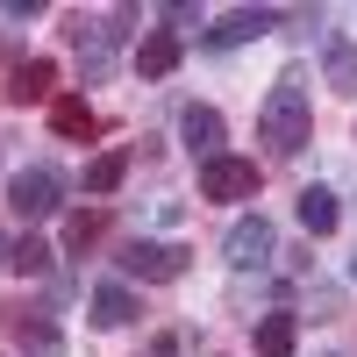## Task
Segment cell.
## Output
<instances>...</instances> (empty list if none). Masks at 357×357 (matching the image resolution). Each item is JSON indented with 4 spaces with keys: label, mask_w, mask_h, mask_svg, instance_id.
<instances>
[{
    "label": "cell",
    "mask_w": 357,
    "mask_h": 357,
    "mask_svg": "<svg viewBox=\"0 0 357 357\" xmlns=\"http://www.w3.org/2000/svg\"><path fill=\"white\" fill-rule=\"evenodd\" d=\"M136 314H143V301L129 286H93V321H100V329H129Z\"/></svg>",
    "instance_id": "obj_10"
},
{
    "label": "cell",
    "mask_w": 357,
    "mask_h": 357,
    "mask_svg": "<svg viewBox=\"0 0 357 357\" xmlns=\"http://www.w3.org/2000/svg\"><path fill=\"white\" fill-rule=\"evenodd\" d=\"M136 72H143V79H165V72H178V36H172V29H151V36L136 43Z\"/></svg>",
    "instance_id": "obj_11"
},
{
    "label": "cell",
    "mask_w": 357,
    "mask_h": 357,
    "mask_svg": "<svg viewBox=\"0 0 357 357\" xmlns=\"http://www.w3.org/2000/svg\"><path fill=\"white\" fill-rule=\"evenodd\" d=\"M8 200H15L22 222H43V215L65 207V172H57V165H22V172L8 178Z\"/></svg>",
    "instance_id": "obj_2"
},
{
    "label": "cell",
    "mask_w": 357,
    "mask_h": 357,
    "mask_svg": "<svg viewBox=\"0 0 357 357\" xmlns=\"http://www.w3.org/2000/svg\"><path fill=\"white\" fill-rule=\"evenodd\" d=\"M0 257H8V250H0Z\"/></svg>",
    "instance_id": "obj_20"
},
{
    "label": "cell",
    "mask_w": 357,
    "mask_h": 357,
    "mask_svg": "<svg viewBox=\"0 0 357 357\" xmlns=\"http://www.w3.org/2000/svg\"><path fill=\"white\" fill-rule=\"evenodd\" d=\"M8 264H15L22 279H43V272H50V243H36V236H22V243L8 250Z\"/></svg>",
    "instance_id": "obj_15"
},
{
    "label": "cell",
    "mask_w": 357,
    "mask_h": 357,
    "mask_svg": "<svg viewBox=\"0 0 357 357\" xmlns=\"http://www.w3.org/2000/svg\"><path fill=\"white\" fill-rule=\"evenodd\" d=\"M350 279H357V257H350Z\"/></svg>",
    "instance_id": "obj_19"
},
{
    "label": "cell",
    "mask_w": 357,
    "mask_h": 357,
    "mask_svg": "<svg viewBox=\"0 0 357 357\" xmlns=\"http://www.w3.org/2000/svg\"><path fill=\"white\" fill-rule=\"evenodd\" d=\"M301 350V321L293 314H264L257 321V357H293Z\"/></svg>",
    "instance_id": "obj_13"
},
{
    "label": "cell",
    "mask_w": 357,
    "mask_h": 357,
    "mask_svg": "<svg viewBox=\"0 0 357 357\" xmlns=\"http://www.w3.org/2000/svg\"><path fill=\"white\" fill-rule=\"evenodd\" d=\"M307 122H314V100H307V79L301 72H286L272 93H264V114H257V129H264V143H272L279 158H293L307 143Z\"/></svg>",
    "instance_id": "obj_1"
},
{
    "label": "cell",
    "mask_w": 357,
    "mask_h": 357,
    "mask_svg": "<svg viewBox=\"0 0 357 357\" xmlns=\"http://www.w3.org/2000/svg\"><path fill=\"white\" fill-rule=\"evenodd\" d=\"M178 136H186V151L207 165V158H222V136H229V129H222L215 107H186V114H178Z\"/></svg>",
    "instance_id": "obj_7"
},
{
    "label": "cell",
    "mask_w": 357,
    "mask_h": 357,
    "mask_svg": "<svg viewBox=\"0 0 357 357\" xmlns=\"http://www.w3.org/2000/svg\"><path fill=\"white\" fill-rule=\"evenodd\" d=\"M272 250H279V236H272V222L264 215H243L229 229V243H222V257L236 264V272H257V264H272Z\"/></svg>",
    "instance_id": "obj_4"
},
{
    "label": "cell",
    "mask_w": 357,
    "mask_h": 357,
    "mask_svg": "<svg viewBox=\"0 0 357 357\" xmlns=\"http://www.w3.org/2000/svg\"><path fill=\"white\" fill-rule=\"evenodd\" d=\"M122 272L129 279H186V250H178V243H143V236H136V243L122 250Z\"/></svg>",
    "instance_id": "obj_5"
},
{
    "label": "cell",
    "mask_w": 357,
    "mask_h": 357,
    "mask_svg": "<svg viewBox=\"0 0 357 357\" xmlns=\"http://www.w3.org/2000/svg\"><path fill=\"white\" fill-rule=\"evenodd\" d=\"M329 86L336 93H357V50L350 43H329Z\"/></svg>",
    "instance_id": "obj_18"
},
{
    "label": "cell",
    "mask_w": 357,
    "mask_h": 357,
    "mask_svg": "<svg viewBox=\"0 0 357 357\" xmlns=\"http://www.w3.org/2000/svg\"><path fill=\"white\" fill-rule=\"evenodd\" d=\"M129 178V151H100L93 165H86V193H114Z\"/></svg>",
    "instance_id": "obj_14"
},
{
    "label": "cell",
    "mask_w": 357,
    "mask_h": 357,
    "mask_svg": "<svg viewBox=\"0 0 357 357\" xmlns=\"http://www.w3.org/2000/svg\"><path fill=\"white\" fill-rule=\"evenodd\" d=\"M272 22H279L272 8H236V15H222L215 29H207V43H222V50H229V43H250V36H264Z\"/></svg>",
    "instance_id": "obj_8"
},
{
    "label": "cell",
    "mask_w": 357,
    "mask_h": 357,
    "mask_svg": "<svg viewBox=\"0 0 357 357\" xmlns=\"http://www.w3.org/2000/svg\"><path fill=\"white\" fill-rule=\"evenodd\" d=\"M50 93H57V65H50V57H22V65L8 72V100H15V107L50 100Z\"/></svg>",
    "instance_id": "obj_6"
},
{
    "label": "cell",
    "mask_w": 357,
    "mask_h": 357,
    "mask_svg": "<svg viewBox=\"0 0 357 357\" xmlns=\"http://www.w3.org/2000/svg\"><path fill=\"white\" fill-rule=\"evenodd\" d=\"M100 229H107V222L93 215V207H86V215H72V222H65V250H72V257H86V250L100 243Z\"/></svg>",
    "instance_id": "obj_16"
},
{
    "label": "cell",
    "mask_w": 357,
    "mask_h": 357,
    "mask_svg": "<svg viewBox=\"0 0 357 357\" xmlns=\"http://www.w3.org/2000/svg\"><path fill=\"white\" fill-rule=\"evenodd\" d=\"M336 222H343L336 193H329V186H307V193H301V229H307V236H336Z\"/></svg>",
    "instance_id": "obj_12"
},
{
    "label": "cell",
    "mask_w": 357,
    "mask_h": 357,
    "mask_svg": "<svg viewBox=\"0 0 357 357\" xmlns=\"http://www.w3.org/2000/svg\"><path fill=\"white\" fill-rule=\"evenodd\" d=\"M257 193V165L250 158H207L200 165V200H250Z\"/></svg>",
    "instance_id": "obj_3"
},
{
    "label": "cell",
    "mask_w": 357,
    "mask_h": 357,
    "mask_svg": "<svg viewBox=\"0 0 357 357\" xmlns=\"http://www.w3.org/2000/svg\"><path fill=\"white\" fill-rule=\"evenodd\" d=\"M50 129H57V136H65V143H86V136H93V129H100V114H93V107H86L79 93H57V100H50Z\"/></svg>",
    "instance_id": "obj_9"
},
{
    "label": "cell",
    "mask_w": 357,
    "mask_h": 357,
    "mask_svg": "<svg viewBox=\"0 0 357 357\" xmlns=\"http://www.w3.org/2000/svg\"><path fill=\"white\" fill-rule=\"evenodd\" d=\"M15 343H22L29 357H57V350H65V343H57V329H50V321H15Z\"/></svg>",
    "instance_id": "obj_17"
}]
</instances>
